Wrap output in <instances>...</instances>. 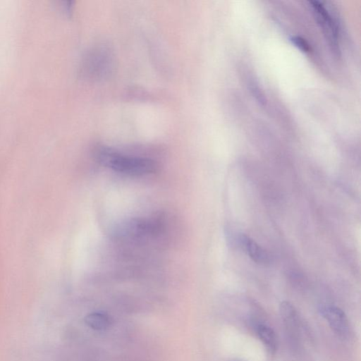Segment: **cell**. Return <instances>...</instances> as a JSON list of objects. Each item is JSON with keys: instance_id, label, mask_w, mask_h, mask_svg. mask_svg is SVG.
Here are the masks:
<instances>
[{"instance_id": "6da1fadb", "label": "cell", "mask_w": 361, "mask_h": 361, "mask_svg": "<svg viewBox=\"0 0 361 361\" xmlns=\"http://www.w3.org/2000/svg\"><path fill=\"white\" fill-rule=\"evenodd\" d=\"M94 154L101 164L124 174L145 176L154 173L157 169L151 159L123 154L104 147L97 148Z\"/></svg>"}, {"instance_id": "7a4b0ae2", "label": "cell", "mask_w": 361, "mask_h": 361, "mask_svg": "<svg viewBox=\"0 0 361 361\" xmlns=\"http://www.w3.org/2000/svg\"><path fill=\"white\" fill-rule=\"evenodd\" d=\"M310 6L316 20L322 29L332 51L338 55L339 49V27L338 22L329 12L326 8L319 1H310Z\"/></svg>"}, {"instance_id": "3957f363", "label": "cell", "mask_w": 361, "mask_h": 361, "mask_svg": "<svg viewBox=\"0 0 361 361\" xmlns=\"http://www.w3.org/2000/svg\"><path fill=\"white\" fill-rule=\"evenodd\" d=\"M162 226L158 219H136L121 224L118 234L127 237H141L157 233Z\"/></svg>"}, {"instance_id": "277c9868", "label": "cell", "mask_w": 361, "mask_h": 361, "mask_svg": "<svg viewBox=\"0 0 361 361\" xmlns=\"http://www.w3.org/2000/svg\"><path fill=\"white\" fill-rule=\"evenodd\" d=\"M321 313L331 329L339 336L345 337L349 333V322L345 313L336 306L324 307Z\"/></svg>"}, {"instance_id": "5b68a950", "label": "cell", "mask_w": 361, "mask_h": 361, "mask_svg": "<svg viewBox=\"0 0 361 361\" xmlns=\"http://www.w3.org/2000/svg\"><path fill=\"white\" fill-rule=\"evenodd\" d=\"M239 246L254 262L265 264L270 260L268 252L257 243L253 239L245 234H240L238 237Z\"/></svg>"}, {"instance_id": "8992f818", "label": "cell", "mask_w": 361, "mask_h": 361, "mask_svg": "<svg viewBox=\"0 0 361 361\" xmlns=\"http://www.w3.org/2000/svg\"><path fill=\"white\" fill-rule=\"evenodd\" d=\"M106 50H99L91 56L87 68L91 71V75L97 77L105 76L111 67V59Z\"/></svg>"}, {"instance_id": "52a82bcc", "label": "cell", "mask_w": 361, "mask_h": 361, "mask_svg": "<svg viewBox=\"0 0 361 361\" xmlns=\"http://www.w3.org/2000/svg\"><path fill=\"white\" fill-rule=\"evenodd\" d=\"M85 322L92 329L104 331L111 326V319L105 313L94 312L86 315Z\"/></svg>"}, {"instance_id": "ba28073f", "label": "cell", "mask_w": 361, "mask_h": 361, "mask_svg": "<svg viewBox=\"0 0 361 361\" xmlns=\"http://www.w3.org/2000/svg\"><path fill=\"white\" fill-rule=\"evenodd\" d=\"M257 335L266 347L271 353H275L277 348V339L274 331L269 326L259 324L257 329Z\"/></svg>"}, {"instance_id": "9c48e42d", "label": "cell", "mask_w": 361, "mask_h": 361, "mask_svg": "<svg viewBox=\"0 0 361 361\" xmlns=\"http://www.w3.org/2000/svg\"><path fill=\"white\" fill-rule=\"evenodd\" d=\"M281 315L288 325L293 326L297 322V312L294 306L288 301H283L279 307Z\"/></svg>"}, {"instance_id": "30bf717a", "label": "cell", "mask_w": 361, "mask_h": 361, "mask_svg": "<svg viewBox=\"0 0 361 361\" xmlns=\"http://www.w3.org/2000/svg\"><path fill=\"white\" fill-rule=\"evenodd\" d=\"M293 43L298 47L301 51L307 52L309 51L310 47L307 42L300 37H293L291 38Z\"/></svg>"}]
</instances>
